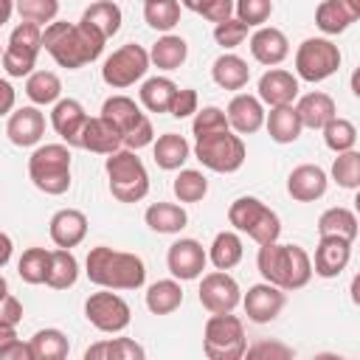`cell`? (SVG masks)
Returning <instances> with one entry per match:
<instances>
[{
	"mask_svg": "<svg viewBox=\"0 0 360 360\" xmlns=\"http://www.w3.org/2000/svg\"><path fill=\"white\" fill-rule=\"evenodd\" d=\"M104 42H107L104 34L84 20L79 22L53 20L42 28V48L51 53V59L59 68H68V70H79L96 62L104 51Z\"/></svg>",
	"mask_w": 360,
	"mask_h": 360,
	"instance_id": "obj_1",
	"label": "cell"
},
{
	"mask_svg": "<svg viewBox=\"0 0 360 360\" xmlns=\"http://www.w3.org/2000/svg\"><path fill=\"white\" fill-rule=\"evenodd\" d=\"M256 267H259L264 281L281 287L284 292L287 290H301L312 278V259H309V253L301 245H281L278 239L267 242V245H259Z\"/></svg>",
	"mask_w": 360,
	"mask_h": 360,
	"instance_id": "obj_2",
	"label": "cell"
},
{
	"mask_svg": "<svg viewBox=\"0 0 360 360\" xmlns=\"http://www.w3.org/2000/svg\"><path fill=\"white\" fill-rule=\"evenodd\" d=\"M87 278L96 287H107V290H138L146 281V264L138 253H127V250H112L107 245L90 248L87 253Z\"/></svg>",
	"mask_w": 360,
	"mask_h": 360,
	"instance_id": "obj_3",
	"label": "cell"
},
{
	"mask_svg": "<svg viewBox=\"0 0 360 360\" xmlns=\"http://www.w3.org/2000/svg\"><path fill=\"white\" fill-rule=\"evenodd\" d=\"M104 172L110 180V194L118 202H141L149 194V174L135 149L124 146V149L110 152Z\"/></svg>",
	"mask_w": 360,
	"mask_h": 360,
	"instance_id": "obj_4",
	"label": "cell"
},
{
	"mask_svg": "<svg viewBox=\"0 0 360 360\" xmlns=\"http://www.w3.org/2000/svg\"><path fill=\"white\" fill-rule=\"evenodd\" d=\"M28 177L39 191L51 197L65 194L70 188V146L68 143L37 146L28 158Z\"/></svg>",
	"mask_w": 360,
	"mask_h": 360,
	"instance_id": "obj_5",
	"label": "cell"
},
{
	"mask_svg": "<svg viewBox=\"0 0 360 360\" xmlns=\"http://www.w3.org/2000/svg\"><path fill=\"white\" fill-rule=\"evenodd\" d=\"M194 158L211 172L233 174L242 169L248 149H245V141L233 129H219V132L194 138Z\"/></svg>",
	"mask_w": 360,
	"mask_h": 360,
	"instance_id": "obj_6",
	"label": "cell"
},
{
	"mask_svg": "<svg viewBox=\"0 0 360 360\" xmlns=\"http://www.w3.org/2000/svg\"><path fill=\"white\" fill-rule=\"evenodd\" d=\"M228 222L239 233H248L256 245H267L281 236L278 214L273 208H267L259 197H236L228 208Z\"/></svg>",
	"mask_w": 360,
	"mask_h": 360,
	"instance_id": "obj_7",
	"label": "cell"
},
{
	"mask_svg": "<svg viewBox=\"0 0 360 360\" xmlns=\"http://www.w3.org/2000/svg\"><path fill=\"white\" fill-rule=\"evenodd\" d=\"M248 338H245V323L242 318L231 312H214L205 321L202 329V352L211 360H239L245 357Z\"/></svg>",
	"mask_w": 360,
	"mask_h": 360,
	"instance_id": "obj_8",
	"label": "cell"
},
{
	"mask_svg": "<svg viewBox=\"0 0 360 360\" xmlns=\"http://www.w3.org/2000/svg\"><path fill=\"white\" fill-rule=\"evenodd\" d=\"M101 115L110 124H115V129L121 132L127 149L138 152V149H143V146H149L155 141L152 121L146 118V112H141V107L129 96H110L101 104Z\"/></svg>",
	"mask_w": 360,
	"mask_h": 360,
	"instance_id": "obj_9",
	"label": "cell"
},
{
	"mask_svg": "<svg viewBox=\"0 0 360 360\" xmlns=\"http://www.w3.org/2000/svg\"><path fill=\"white\" fill-rule=\"evenodd\" d=\"M42 51V25H34V22H20L11 37H8V45L3 48V70L14 79H22L28 73H34L37 68V56Z\"/></svg>",
	"mask_w": 360,
	"mask_h": 360,
	"instance_id": "obj_10",
	"label": "cell"
},
{
	"mask_svg": "<svg viewBox=\"0 0 360 360\" xmlns=\"http://www.w3.org/2000/svg\"><path fill=\"white\" fill-rule=\"evenodd\" d=\"M340 68V48L326 37H309L295 51V73L304 82H323Z\"/></svg>",
	"mask_w": 360,
	"mask_h": 360,
	"instance_id": "obj_11",
	"label": "cell"
},
{
	"mask_svg": "<svg viewBox=\"0 0 360 360\" xmlns=\"http://www.w3.org/2000/svg\"><path fill=\"white\" fill-rule=\"evenodd\" d=\"M149 70V51L143 45L127 42L121 48H115L104 65H101V79L104 84H110L112 90H124L132 87L135 82H141Z\"/></svg>",
	"mask_w": 360,
	"mask_h": 360,
	"instance_id": "obj_12",
	"label": "cell"
},
{
	"mask_svg": "<svg viewBox=\"0 0 360 360\" xmlns=\"http://www.w3.org/2000/svg\"><path fill=\"white\" fill-rule=\"evenodd\" d=\"M84 318L98 329V332H107V335H118L129 326L132 321V309L129 304L115 292V290H107L101 287L98 292H90L87 301H84Z\"/></svg>",
	"mask_w": 360,
	"mask_h": 360,
	"instance_id": "obj_13",
	"label": "cell"
},
{
	"mask_svg": "<svg viewBox=\"0 0 360 360\" xmlns=\"http://www.w3.org/2000/svg\"><path fill=\"white\" fill-rule=\"evenodd\" d=\"M197 292H200L202 309H208L211 315L214 312H233L239 307V301H242V290H239L236 278L228 276V270L205 273Z\"/></svg>",
	"mask_w": 360,
	"mask_h": 360,
	"instance_id": "obj_14",
	"label": "cell"
},
{
	"mask_svg": "<svg viewBox=\"0 0 360 360\" xmlns=\"http://www.w3.org/2000/svg\"><path fill=\"white\" fill-rule=\"evenodd\" d=\"M208 264V253L197 239H177L169 245L166 267L177 281H194L202 276Z\"/></svg>",
	"mask_w": 360,
	"mask_h": 360,
	"instance_id": "obj_15",
	"label": "cell"
},
{
	"mask_svg": "<svg viewBox=\"0 0 360 360\" xmlns=\"http://www.w3.org/2000/svg\"><path fill=\"white\" fill-rule=\"evenodd\" d=\"M284 290L270 284V281H262V284H253L248 287V292L242 295V307H245V315L248 321L253 323H270L278 318V312L284 309Z\"/></svg>",
	"mask_w": 360,
	"mask_h": 360,
	"instance_id": "obj_16",
	"label": "cell"
},
{
	"mask_svg": "<svg viewBox=\"0 0 360 360\" xmlns=\"http://www.w3.org/2000/svg\"><path fill=\"white\" fill-rule=\"evenodd\" d=\"M6 135L14 146H37L45 135V115L42 110L34 104V107H20V110H11L8 112V121H6Z\"/></svg>",
	"mask_w": 360,
	"mask_h": 360,
	"instance_id": "obj_17",
	"label": "cell"
},
{
	"mask_svg": "<svg viewBox=\"0 0 360 360\" xmlns=\"http://www.w3.org/2000/svg\"><path fill=\"white\" fill-rule=\"evenodd\" d=\"M352 259V242L340 239V236H321L318 248H315V259H312V273L321 278H335L346 270Z\"/></svg>",
	"mask_w": 360,
	"mask_h": 360,
	"instance_id": "obj_18",
	"label": "cell"
},
{
	"mask_svg": "<svg viewBox=\"0 0 360 360\" xmlns=\"http://www.w3.org/2000/svg\"><path fill=\"white\" fill-rule=\"evenodd\" d=\"M250 53H253V59L259 65L276 68V65H281L290 56V39H287V34L281 28L259 25L250 34Z\"/></svg>",
	"mask_w": 360,
	"mask_h": 360,
	"instance_id": "obj_19",
	"label": "cell"
},
{
	"mask_svg": "<svg viewBox=\"0 0 360 360\" xmlns=\"http://www.w3.org/2000/svg\"><path fill=\"white\" fill-rule=\"evenodd\" d=\"M225 118L231 124L233 132L239 135H253L264 127V104L259 101V96H250V93H236L231 101H228V110H225Z\"/></svg>",
	"mask_w": 360,
	"mask_h": 360,
	"instance_id": "obj_20",
	"label": "cell"
},
{
	"mask_svg": "<svg viewBox=\"0 0 360 360\" xmlns=\"http://www.w3.org/2000/svg\"><path fill=\"white\" fill-rule=\"evenodd\" d=\"M298 98V76L284 68H270L259 79V101L267 107H287Z\"/></svg>",
	"mask_w": 360,
	"mask_h": 360,
	"instance_id": "obj_21",
	"label": "cell"
},
{
	"mask_svg": "<svg viewBox=\"0 0 360 360\" xmlns=\"http://www.w3.org/2000/svg\"><path fill=\"white\" fill-rule=\"evenodd\" d=\"M326 186H329V177L315 163H301L287 177V194L292 200H298V202H315V200H321L326 194Z\"/></svg>",
	"mask_w": 360,
	"mask_h": 360,
	"instance_id": "obj_22",
	"label": "cell"
},
{
	"mask_svg": "<svg viewBox=\"0 0 360 360\" xmlns=\"http://www.w3.org/2000/svg\"><path fill=\"white\" fill-rule=\"evenodd\" d=\"M48 233H51V242L56 248H76L84 242L87 236V217L84 211L79 208H59L51 222H48Z\"/></svg>",
	"mask_w": 360,
	"mask_h": 360,
	"instance_id": "obj_23",
	"label": "cell"
},
{
	"mask_svg": "<svg viewBox=\"0 0 360 360\" xmlns=\"http://www.w3.org/2000/svg\"><path fill=\"white\" fill-rule=\"evenodd\" d=\"M84 121H87V112H84L82 101H76V98H59L51 110V127L68 146H79Z\"/></svg>",
	"mask_w": 360,
	"mask_h": 360,
	"instance_id": "obj_24",
	"label": "cell"
},
{
	"mask_svg": "<svg viewBox=\"0 0 360 360\" xmlns=\"http://www.w3.org/2000/svg\"><path fill=\"white\" fill-rule=\"evenodd\" d=\"M79 146L87 152H96V155H110L124 146V138L115 129V124H110L104 115H96V118L87 115L82 135H79Z\"/></svg>",
	"mask_w": 360,
	"mask_h": 360,
	"instance_id": "obj_25",
	"label": "cell"
},
{
	"mask_svg": "<svg viewBox=\"0 0 360 360\" xmlns=\"http://www.w3.org/2000/svg\"><path fill=\"white\" fill-rule=\"evenodd\" d=\"M360 17V0H323L315 8V25L323 34H343Z\"/></svg>",
	"mask_w": 360,
	"mask_h": 360,
	"instance_id": "obj_26",
	"label": "cell"
},
{
	"mask_svg": "<svg viewBox=\"0 0 360 360\" xmlns=\"http://www.w3.org/2000/svg\"><path fill=\"white\" fill-rule=\"evenodd\" d=\"M295 112L301 118V127H309V129H321L326 121H332L338 115V104L329 93L323 90H312L307 96L298 98L295 104Z\"/></svg>",
	"mask_w": 360,
	"mask_h": 360,
	"instance_id": "obj_27",
	"label": "cell"
},
{
	"mask_svg": "<svg viewBox=\"0 0 360 360\" xmlns=\"http://www.w3.org/2000/svg\"><path fill=\"white\" fill-rule=\"evenodd\" d=\"M152 155H155V163L166 172H177L183 169V163L191 158V146L183 135L177 132H163L158 141H152Z\"/></svg>",
	"mask_w": 360,
	"mask_h": 360,
	"instance_id": "obj_28",
	"label": "cell"
},
{
	"mask_svg": "<svg viewBox=\"0 0 360 360\" xmlns=\"http://www.w3.org/2000/svg\"><path fill=\"white\" fill-rule=\"evenodd\" d=\"M264 127H267V135L276 143H292V141H298V135L304 129L292 104H287V107H270V112H264Z\"/></svg>",
	"mask_w": 360,
	"mask_h": 360,
	"instance_id": "obj_29",
	"label": "cell"
},
{
	"mask_svg": "<svg viewBox=\"0 0 360 360\" xmlns=\"http://www.w3.org/2000/svg\"><path fill=\"white\" fill-rule=\"evenodd\" d=\"M211 76L214 82L222 87V90H242L248 82H250V68L242 56L236 53H222L214 59V68H211Z\"/></svg>",
	"mask_w": 360,
	"mask_h": 360,
	"instance_id": "obj_30",
	"label": "cell"
},
{
	"mask_svg": "<svg viewBox=\"0 0 360 360\" xmlns=\"http://www.w3.org/2000/svg\"><path fill=\"white\" fill-rule=\"evenodd\" d=\"M146 352L132 338H110L84 349V360H143Z\"/></svg>",
	"mask_w": 360,
	"mask_h": 360,
	"instance_id": "obj_31",
	"label": "cell"
},
{
	"mask_svg": "<svg viewBox=\"0 0 360 360\" xmlns=\"http://www.w3.org/2000/svg\"><path fill=\"white\" fill-rule=\"evenodd\" d=\"M146 225L155 231V233H180L186 225H188V214L183 205H174V202H152L143 214Z\"/></svg>",
	"mask_w": 360,
	"mask_h": 360,
	"instance_id": "obj_32",
	"label": "cell"
},
{
	"mask_svg": "<svg viewBox=\"0 0 360 360\" xmlns=\"http://www.w3.org/2000/svg\"><path fill=\"white\" fill-rule=\"evenodd\" d=\"M188 56V45L183 37L177 34H163L152 51H149V65H155L158 70H177Z\"/></svg>",
	"mask_w": 360,
	"mask_h": 360,
	"instance_id": "obj_33",
	"label": "cell"
},
{
	"mask_svg": "<svg viewBox=\"0 0 360 360\" xmlns=\"http://www.w3.org/2000/svg\"><path fill=\"white\" fill-rule=\"evenodd\" d=\"M318 233L321 236H340L354 242L357 239V217L352 208L343 205H332L318 217Z\"/></svg>",
	"mask_w": 360,
	"mask_h": 360,
	"instance_id": "obj_34",
	"label": "cell"
},
{
	"mask_svg": "<svg viewBox=\"0 0 360 360\" xmlns=\"http://www.w3.org/2000/svg\"><path fill=\"white\" fill-rule=\"evenodd\" d=\"M183 304V287L177 278H160L146 290V309L152 315H172Z\"/></svg>",
	"mask_w": 360,
	"mask_h": 360,
	"instance_id": "obj_35",
	"label": "cell"
},
{
	"mask_svg": "<svg viewBox=\"0 0 360 360\" xmlns=\"http://www.w3.org/2000/svg\"><path fill=\"white\" fill-rule=\"evenodd\" d=\"M79 278V262L68 248H56L51 250V262H48V276L45 284L53 290H68L73 287Z\"/></svg>",
	"mask_w": 360,
	"mask_h": 360,
	"instance_id": "obj_36",
	"label": "cell"
},
{
	"mask_svg": "<svg viewBox=\"0 0 360 360\" xmlns=\"http://www.w3.org/2000/svg\"><path fill=\"white\" fill-rule=\"evenodd\" d=\"M242 239L236 231H219L208 248V262L217 267V270H231L242 262Z\"/></svg>",
	"mask_w": 360,
	"mask_h": 360,
	"instance_id": "obj_37",
	"label": "cell"
},
{
	"mask_svg": "<svg viewBox=\"0 0 360 360\" xmlns=\"http://www.w3.org/2000/svg\"><path fill=\"white\" fill-rule=\"evenodd\" d=\"M25 96L37 104V107H45V104H56L62 98V82L53 70H34L28 73L25 79Z\"/></svg>",
	"mask_w": 360,
	"mask_h": 360,
	"instance_id": "obj_38",
	"label": "cell"
},
{
	"mask_svg": "<svg viewBox=\"0 0 360 360\" xmlns=\"http://www.w3.org/2000/svg\"><path fill=\"white\" fill-rule=\"evenodd\" d=\"M177 93V84L169 79V76H152L141 84L138 96H141V104L149 110V112H169L172 107V98Z\"/></svg>",
	"mask_w": 360,
	"mask_h": 360,
	"instance_id": "obj_39",
	"label": "cell"
},
{
	"mask_svg": "<svg viewBox=\"0 0 360 360\" xmlns=\"http://www.w3.org/2000/svg\"><path fill=\"white\" fill-rule=\"evenodd\" d=\"M28 343H31L34 360H65L70 352L68 335L59 329H39Z\"/></svg>",
	"mask_w": 360,
	"mask_h": 360,
	"instance_id": "obj_40",
	"label": "cell"
},
{
	"mask_svg": "<svg viewBox=\"0 0 360 360\" xmlns=\"http://www.w3.org/2000/svg\"><path fill=\"white\" fill-rule=\"evenodd\" d=\"M82 20L90 22L93 28H98V31L104 34V39H110V37H115L118 28H121V8H118L112 0H98V3H93V6L84 8Z\"/></svg>",
	"mask_w": 360,
	"mask_h": 360,
	"instance_id": "obj_41",
	"label": "cell"
},
{
	"mask_svg": "<svg viewBox=\"0 0 360 360\" xmlns=\"http://www.w3.org/2000/svg\"><path fill=\"white\" fill-rule=\"evenodd\" d=\"M143 20L155 31H172L180 22V0H143Z\"/></svg>",
	"mask_w": 360,
	"mask_h": 360,
	"instance_id": "obj_42",
	"label": "cell"
},
{
	"mask_svg": "<svg viewBox=\"0 0 360 360\" xmlns=\"http://www.w3.org/2000/svg\"><path fill=\"white\" fill-rule=\"evenodd\" d=\"M321 132H323V143L335 155L338 152H346V149H354V143H357V127L349 118H340V115H335L332 121H326L321 127Z\"/></svg>",
	"mask_w": 360,
	"mask_h": 360,
	"instance_id": "obj_43",
	"label": "cell"
},
{
	"mask_svg": "<svg viewBox=\"0 0 360 360\" xmlns=\"http://www.w3.org/2000/svg\"><path fill=\"white\" fill-rule=\"evenodd\" d=\"M48 262H51V250H45V248H28V250H22V256L17 262V273H20V278L25 284H45Z\"/></svg>",
	"mask_w": 360,
	"mask_h": 360,
	"instance_id": "obj_44",
	"label": "cell"
},
{
	"mask_svg": "<svg viewBox=\"0 0 360 360\" xmlns=\"http://www.w3.org/2000/svg\"><path fill=\"white\" fill-rule=\"evenodd\" d=\"M172 191L180 202H200L208 194V180L197 169H180V174L172 183Z\"/></svg>",
	"mask_w": 360,
	"mask_h": 360,
	"instance_id": "obj_45",
	"label": "cell"
},
{
	"mask_svg": "<svg viewBox=\"0 0 360 360\" xmlns=\"http://www.w3.org/2000/svg\"><path fill=\"white\" fill-rule=\"evenodd\" d=\"M332 180L349 191H354L360 186V155L354 149L338 152V158L332 163Z\"/></svg>",
	"mask_w": 360,
	"mask_h": 360,
	"instance_id": "obj_46",
	"label": "cell"
},
{
	"mask_svg": "<svg viewBox=\"0 0 360 360\" xmlns=\"http://www.w3.org/2000/svg\"><path fill=\"white\" fill-rule=\"evenodd\" d=\"M14 11L20 20L34 25H48L59 14V0H14Z\"/></svg>",
	"mask_w": 360,
	"mask_h": 360,
	"instance_id": "obj_47",
	"label": "cell"
},
{
	"mask_svg": "<svg viewBox=\"0 0 360 360\" xmlns=\"http://www.w3.org/2000/svg\"><path fill=\"white\" fill-rule=\"evenodd\" d=\"M236 20H242L248 28H259L273 14V0H233Z\"/></svg>",
	"mask_w": 360,
	"mask_h": 360,
	"instance_id": "obj_48",
	"label": "cell"
},
{
	"mask_svg": "<svg viewBox=\"0 0 360 360\" xmlns=\"http://www.w3.org/2000/svg\"><path fill=\"white\" fill-rule=\"evenodd\" d=\"M219 129H231V124L225 118V110H219V107L211 104V107H202V110L194 112V121H191L194 138L208 135V132H219Z\"/></svg>",
	"mask_w": 360,
	"mask_h": 360,
	"instance_id": "obj_49",
	"label": "cell"
},
{
	"mask_svg": "<svg viewBox=\"0 0 360 360\" xmlns=\"http://www.w3.org/2000/svg\"><path fill=\"white\" fill-rule=\"evenodd\" d=\"M180 6L194 14H202L208 22H222L233 17V0H180Z\"/></svg>",
	"mask_w": 360,
	"mask_h": 360,
	"instance_id": "obj_50",
	"label": "cell"
},
{
	"mask_svg": "<svg viewBox=\"0 0 360 360\" xmlns=\"http://www.w3.org/2000/svg\"><path fill=\"white\" fill-rule=\"evenodd\" d=\"M214 39H217V45L231 51V48H236V45H242L248 39V25L242 20H236V17L214 22Z\"/></svg>",
	"mask_w": 360,
	"mask_h": 360,
	"instance_id": "obj_51",
	"label": "cell"
},
{
	"mask_svg": "<svg viewBox=\"0 0 360 360\" xmlns=\"http://www.w3.org/2000/svg\"><path fill=\"white\" fill-rule=\"evenodd\" d=\"M197 110H200L197 90H194V87H177V93H174V98H172L169 112H172L174 118H188V115H194Z\"/></svg>",
	"mask_w": 360,
	"mask_h": 360,
	"instance_id": "obj_52",
	"label": "cell"
},
{
	"mask_svg": "<svg viewBox=\"0 0 360 360\" xmlns=\"http://www.w3.org/2000/svg\"><path fill=\"white\" fill-rule=\"evenodd\" d=\"M245 354L248 357H292V349L290 346H281V343H267V340H262V343H256V346H248L245 349Z\"/></svg>",
	"mask_w": 360,
	"mask_h": 360,
	"instance_id": "obj_53",
	"label": "cell"
},
{
	"mask_svg": "<svg viewBox=\"0 0 360 360\" xmlns=\"http://www.w3.org/2000/svg\"><path fill=\"white\" fill-rule=\"evenodd\" d=\"M0 360H34L31 343H22L20 338H14L11 343H6V346L0 349Z\"/></svg>",
	"mask_w": 360,
	"mask_h": 360,
	"instance_id": "obj_54",
	"label": "cell"
},
{
	"mask_svg": "<svg viewBox=\"0 0 360 360\" xmlns=\"http://www.w3.org/2000/svg\"><path fill=\"white\" fill-rule=\"evenodd\" d=\"M0 321H8V323H20L22 321V304L11 292H6L0 298Z\"/></svg>",
	"mask_w": 360,
	"mask_h": 360,
	"instance_id": "obj_55",
	"label": "cell"
},
{
	"mask_svg": "<svg viewBox=\"0 0 360 360\" xmlns=\"http://www.w3.org/2000/svg\"><path fill=\"white\" fill-rule=\"evenodd\" d=\"M14 101H17L14 87H11L6 79H0V115H8V112L14 110Z\"/></svg>",
	"mask_w": 360,
	"mask_h": 360,
	"instance_id": "obj_56",
	"label": "cell"
},
{
	"mask_svg": "<svg viewBox=\"0 0 360 360\" xmlns=\"http://www.w3.org/2000/svg\"><path fill=\"white\" fill-rule=\"evenodd\" d=\"M11 250H14V245H11V236L0 231V267H6V264H8V259H11Z\"/></svg>",
	"mask_w": 360,
	"mask_h": 360,
	"instance_id": "obj_57",
	"label": "cell"
},
{
	"mask_svg": "<svg viewBox=\"0 0 360 360\" xmlns=\"http://www.w3.org/2000/svg\"><path fill=\"white\" fill-rule=\"evenodd\" d=\"M17 338V323H8V321H0V349L6 343H11Z\"/></svg>",
	"mask_w": 360,
	"mask_h": 360,
	"instance_id": "obj_58",
	"label": "cell"
},
{
	"mask_svg": "<svg viewBox=\"0 0 360 360\" xmlns=\"http://www.w3.org/2000/svg\"><path fill=\"white\" fill-rule=\"evenodd\" d=\"M14 14V0H0V25H6Z\"/></svg>",
	"mask_w": 360,
	"mask_h": 360,
	"instance_id": "obj_59",
	"label": "cell"
},
{
	"mask_svg": "<svg viewBox=\"0 0 360 360\" xmlns=\"http://www.w3.org/2000/svg\"><path fill=\"white\" fill-rule=\"evenodd\" d=\"M6 292H8V281H6V278H3V273H0V298H3Z\"/></svg>",
	"mask_w": 360,
	"mask_h": 360,
	"instance_id": "obj_60",
	"label": "cell"
},
{
	"mask_svg": "<svg viewBox=\"0 0 360 360\" xmlns=\"http://www.w3.org/2000/svg\"><path fill=\"white\" fill-rule=\"evenodd\" d=\"M0 56H3V45H0Z\"/></svg>",
	"mask_w": 360,
	"mask_h": 360,
	"instance_id": "obj_61",
	"label": "cell"
}]
</instances>
